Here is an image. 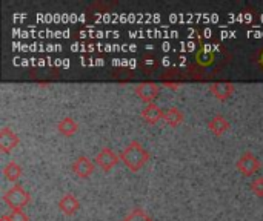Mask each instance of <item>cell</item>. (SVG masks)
Masks as SVG:
<instances>
[{
    "label": "cell",
    "mask_w": 263,
    "mask_h": 221,
    "mask_svg": "<svg viewBox=\"0 0 263 221\" xmlns=\"http://www.w3.org/2000/svg\"><path fill=\"white\" fill-rule=\"evenodd\" d=\"M0 221H6V220H3V218H2V220H0Z\"/></svg>",
    "instance_id": "ffe728a7"
},
{
    "label": "cell",
    "mask_w": 263,
    "mask_h": 221,
    "mask_svg": "<svg viewBox=\"0 0 263 221\" xmlns=\"http://www.w3.org/2000/svg\"><path fill=\"white\" fill-rule=\"evenodd\" d=\"M208 129H210L214 135L220 137V135H223L225 132L230 131V122H228L223 115L217 114V115H214V117L210 120Z\"/></svg>",
    "instance_id": "8fae6325"
},
{
    "label": "cell",
    "mask_w": 263,
    "mask_h": 221,
    "mask_svg": "<svg viewBox=\"0 0 263 221\" xmlns=\"http://www.w3.org/2000/svg\"><path fill=\"white\" fill-rule=\"evenodd\" d=\"M2 218L6 221H29V217L23 211H12L8 215H2Z\"/></svg>",
    "instance_id": "2e32d148"
},
{
    "label": "cell",
    "mask_w": 263,
    "mask_h": 221,
    "mask_svg": "<svg viewBox=\"0 0 263 221\" xmlns=\"http://www.w3.org/2000/svg\"><path fill=\"white\" fill-rule=\"evenodd\" d=\"M22 166L18 165V163H15V162H9V163H6L5 165V168H3V175H5V178L8 180V182H11V183H15L20 177H22Z\"/></svg>",
    "instance_id": "5bb4252c"
},
{
    "label": "cell",
    "mask_w": 263,
    "mask_h": 221,
    "mask_svg": "<svg viewBox=\"0 0 263 221\" xmlns=\"http://www.w3.org/2000/svg\"><path fill=\"white\" fill-rule=\"evenodd\" d=\"M259 65L263 68V51L260 52V55H259Z\"/></svg>",
    "instance_id": "d6986e66"
},
{
    "label": "cell",
    "mask_w": 263,
    "mask_h": 221,
    "mask_svg": "<svg viewBox=\"0 0 263 221\" xmlns=\"http://www.w3.org/2000/svg\"><path fill=\"white\" fill-rule=\"evenodd\" d=\"M165 86L168 89H179L180 88V83H174V82H165Z\"/></svg>",
    "instance_id": "ac0fdd59"
},
{
    "label": "cell",
    "mask_w": 263,
    "mask_h": 221,
    "mask_svg": "<svg viewBox=\"0 0 263 221\" xmlns=\"http://www.w3.org/2000/svg\"><path fill=\"white\" fill-rule=\"evenodd\" d=\"M17 145H18V135L9 128H2L0 129V151L3 154H8L14 148H17Z\"/></svg>",
    "instance_id": "ba28073f"
},
{
    "label": "cell",
    "mask_w": 263,
    "mask_h": 221,
    "mask_svg": "<svg viewBox=\"0 0 263 221\" xmlns=\"http://www.w3.org/2000/svg\"><path fill=\"white\" fill-rule=\"evenodd\" d=\"M159 92H160V86L154 82H143V83H139L136 86L137 97L146 105L154 103V100L159 97Z\"/></svg>",
    "instance_id": "277c9868"
},
{
    "label": "cell",
    "mask_w": 263,
    "mask_h": 221,
    "mask_svg": "<svg viewBox=\"0 0 263 221\" xmlns=\"http://www.w3.org/2000/svg\"><path fill=\"white\" fill-rule=\"evenodd\" d=\"M3 202L8 205L9 209H12V211H22L31 202V195L22 186L14 185L12 188H9L3 194Z\"/></svg>",
    "instance_id": "7a4b0ae2"
},
{
    "label": "cell",
    "mask_w": 263,
    "mask_h": 221,
    "mask_svg": "<svg viewBox=\"0 0 263 221\" xmlns=\"http://www.w3.org/2000/svg\"><path fill=\"white\" fill-rule=\"evenodd\" d=\"M59 209L66 215V217H72L74 214L79 212L80 209V202L77 200L76 195L72 194H65L60 202H59Z\"/></svg>",
    "instance_id": "9c48e42d"
},
{
    "label": "cell",
    "mask_w": 263,
    "mask_h": 221,
    "mask_svg": "<svg viewBox=\"0 0 263 221\" xmlns=\"http://www.w3.org/2000/svg\"><path fill=\"white\" fill-rule=\"evenodd\" d=\"M96 171V165L88 158V157H79L76 158V162L72 163V172L79 177V178H89Z\"/></svg>",
    "instance_id": "8992f818"
},
{
    "label": "cell",
    "mask_w": 263,
    "mask_h": 221,
    "mask_svg": "<svg viewBox=\"0 0 263 221\" xmlns=\"http://www.w3.org/2000/svg\"><path fill=\"white\" fill-rule=\"evenodd\" d=\"M142 118L148 125H156L159 120H163V111L156 103L146 105L142 111Z\"/></svg>",
    "instance_id": "30bf717a"
},
{
    "label": "cell",
    "mask_w": 263,
    "mask_h": 221,
    "mask_svg": "<svg viewBox=\"0 0 263 221\" xmlns=\"http://www.w3.org/2000/svg\"><path fill=\"white\" fill-rule=\"evenodd\" d=\"M120 158H122V162L125 163V166H126L129 171L137 172V171H140V169L148 163L149 154H148V151L142 146L140 142L134 140V142H131V143L123 149V152L120 154Z\"/></svg>",
    "instance_id": "6da1fadb"
},
{
    "label": "cell",
    "mask_w": 263,
    "mask_h": 221,
    "mask_svg": "<svg viewBox=\"0 0 263 221\" xmlns=\"http://www.w3.org/2000/svg\"><path fill=\"white\" fill-rule=\"evenodd\" d=\"M239 172L243 175V177H253L256 172H259V169L262 168V163L260 160L253 154V152H243L240 155V158L237 160L236 163Z\"/></svg>",
    "instance_id": "3957f363"
},
{
    "label": "cell",
    "mask_w": 263,
    "mask_h": 221,
    "mask_svg": "<svg viewBox=\"0 0 263 221\" xmlns=\"http://www.w3.org/2000/svg\"><path fill=\"white\" fill-rule=\"evenodd\" d=\"M251 191L256 197L263 198V177H256L251 182Z\"/></svg>",
    "instance_id": "e0dca14e"
},
{
    "label": "cell",
    "mask_w": 263,
    "mask_h": 221,
    "mask_svg": "<svg viewBox=\"0 0 263 221\" xmlns=\"http://www.w3.org/2000/svg\"><path fill=\"white\" fill-rule=\"evenodd\" d=\"M183 120H185V115L179 108H170L163 111V122L171 128H179L183 123Z\"/></svg>",
    "instance_id": "7c38bea8"
},
{
    "label": "cell",
    "mask_w": 263,
    "mask_h": 221,
    "mask_svg": "<svg viewBox=\"0 0 263 221\" xmlns=\"http://www.w3.org/2000/svg\"><path fill=\"white\" fill-rule=\"evenodd\" d=\"M57 131L65 137H72L79 131V123L71 117H65L57 123Z\"/></svg>",
    "instance_id": "4fadbf2b"
},
{
    "label": "cell",
    "mask_w": 263,
    "mask_h": 221,
    "mask_svg": "<svg viewBox=\"0 0 263 221\" xmlns=\"http://www.w3.org/2000/svg\"><path fill=\"white\" fill-rule=\"evenodd\" d=\"M120 160H122V158H120L114 151H111L109 148H103V149L97 154V157H96V165H97L102 171L109 172L112 168H116V166L119 165Z\"/></svg>",
    "instance_id": "5b68a950"
},
{
    "label": "cell",
    "mask_w": 263,
    "mask_h": 221,
    "mask_svg": "<svg viewBox=\"0 0 263 221\" xmlns=\"http://www.w3.org/2000/svg\"><path fill=\"white\" fill-rule=\"evenodd\" d=\"M236 91V86L231 82H216L210 86V92L220 102H227Z\"/></svg>",
    "instance_id": "52a82bcc"
},
{
    "label": "cell",
    "mask_w": 263,
    "mask_h": 221,
    "mask_svg": "<svg viewBox=\"0 0 263 221\" xmlns=\"http://www.w3.org/2000/svg\"><path fill=\"white\" fill-rule=\"evenodd\" d=\"M122 221H153L151 218V215H148L143 209H140V208H136V209H133L125 218Z\"/></svg>",
    "instance_id": "9a60e30c"
}]
</instances>
